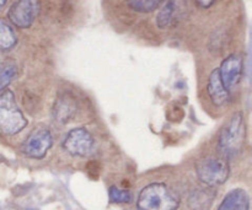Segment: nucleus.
Wrapping results in <instances>:
<instances>
[{"mask_svg": "<svg viewBox=\"0 0 252 210\" xmlns=\"http://www.w3.org/2000/svg\"><path fill=\"white\" fill-rule=\"evenodd\" d=\"M217 210H250V197L241 188L229 192Z\"/></svg>", "mask_w": 252, "mask_h": 210, "instance_id": "12", "label": "nucleus"}, {"mask_svg": "<svg viewBox=\"0 0 252 210\" xmlns=\"http://www.w3.org/2000/svg\"><path fill=\"white\" fill-rule=\"evenodd\" d=\"M196 172L202 183L207 187H216L229 179L230 166L225 157L206 156L197 162Z\"/></svg>", "mask_w": 252, "mask_h": 210, "instance_id": "4", "label": "nucleus"}, {"mask_svg": "<svg viewBox=\"0 0 252 210\" xmlns=\"http://www.w3.org/2000/svg\"><path fill=\"white\" fill-rule=\"evenodd\" d=\"M246 138L245 118L241 112L231 116L219 135L218 147L223 157H234L243 150Z\"/></svg>", "mask_w": 252, "mask_h": 210, "instance_id": "2", "label": "nucleus"}, {"mask_svg": "<svg viewBox=\"0 0 252 210\" xmlns=\"http://www.w3.org/2000/svg\"><path fill=\"white\" fill-rule=\"evenodd\" d=\"M27 120L17 106L14 93L5 90L0 93V132L15 135L24 130Z\"/></svg>", "mask_w": 252, "mask_h": 210, "instance_id": "3", "label": "nucleus"}, {"mask_svg": "<svg viewBox=\"0 0 252 210\" xmlns=\"http://www.w3.org/2000/svg\"><path fill=\"white\" fill-rule=\"evenodd\" d=\"M17 66L14 61L0 63V93L6 90L11 81L16 78Z\"/></svg>", "mask_w": 252, "mask_h": 210, "instance_id": "14", "label": "nucleus"}, {"mask_svg": "<svg viewBox=\"0 0 252 210\" xmlns=\"http://www.w3.org/2000/svg\"><path fill=\"white\" fill-rule=\"evenodd\" d=\"M214 1H216V0H197V2H198L202 7L212 6V5L214 4Z\"/></svg>", "mask_w": 252, "mask_h": 210, "instance_id": "18", "label": "nucleus"}, {"mask_svg": "<svg viewBox=\"0 0 252 210\" xmlns=\"http://www.w3.org/2000/svg\"><path fill=\"white\" fill-rule=\"evenodd\" d=\"M17 43L14 29L5 20L0 19V51H10Z\"/></svg>", "mask_w": 252, "mask_h": 210, "instance_id": "13", "label": "nucleus"}, {"mask_svg": "<svg viewBox=\"0 0 252 210\" xmlns=\"http://www.w3.org/2000/svg\"><path fill=\"white\" fill-rule=\"evenodd\" d=\"M108 196H110V202L111 203H117V204H127L132 202V194L128 191L125 189H120L117 187H111L110 192H108Z\"/></svg>", "mask_w": 252, "mask_h": 210, "instance_id": "17", "label": "nucleus"}, {"mask_svg": "<svg viewBox=\"0 0 252 210\" xmlns=\"http://www.w3.org/2000/svg\"><path fill=\"white\" fill-rule=\"evenodd\" d=\"M216 198V191L212 187L198 188L192 192L187 201L189 210H211Z\"/></svg>", "mask_w": 252, "mask_h": 210, "instance_id": "11", "label": "nucleus"}, {"mask_svg": "<svg viewBox=\"0 0 252 210\" xmlns=\"http://www.w3.org/2000/svg\"><path fill=\"white\" fill-rule=\"evenodd\" d=\"M207 91H208V95L211 97L212 102L217 107H223V106L228 105L230 102V91L226 90L224 84L221 83L218 69L212 71L211 75H209Z\"/></svg>", "mask_w": 252, "mask_h": 210, "instance_id": "9", "label": "nucleus"}, {"mask_svg": "<svg viewBox=\"0 0 252 210\" xmlns=\"http://www.w3.org/2000/svg\"><path fill=\"white\" fill-rule=\"evenodd\" d=\"M140 210H176L180 198L165 183H150L140 191L137 202Z\"/></svg>", "mask_w": 252, "mask_h": 210, "instance_id": "1", "label": "nucleus"}, {"mask_svg": "<svg viewBox=\"0 0 252 210\" xmlns=\"http://www.w3.org/2000/svg\"><path fill=\"white\" fill-rule=\"evenodd\" d=\"M63 147L73 156H90L95 150V140L85 128H75L66 134Z\"/></svg>", "mask_w": 252, "mask_h": 210, "instance_id": "7", "label": "nucleus"}, {"mask_svg": "<svg viewBox=\"0 0 252 210\" xmlns=\"http://www.w3.org/2000/svg\"><path fill=\"white\" fill-rule=\"evenodd\" d=\"M76 112V102L70 95L59 96L53 106V117L59 123H68Z\"/></svg>", "mask_w": 252, "mask_h": 210, "instance_id": "10", "label": "nucleus"}, {"mask_svg": "<svg viewBox=\"0 0 252 210\" xmlns=\"http://www.w3.org/2000/svg\"><path fill=\"white\" fill-rule=\"evenodd\" d=\"M53 145V137L46 127H39L32 130L21 145V150L27 157L43 159Z\"/></svg>", "mask_w": 252, "mask_h": 210, "instance_id": "6", "label": "nucleus"}, {"mask_svg": "<svg viewBox=\"0 0 252 210\" xmlns=\"http://www.w3.org/2000/svg\"><path fill=\"white\" fill-rule=\"evenodd\" d=\"M175 11H176V4L175 0H169L166 4L164 5L160 12L157 16V25L159 29H166L170 26L175 16Z\"/></svg>", "mask_w": 252, "mask_h": 210, "instance_id": "15", "label": "nucleus"}, {"mask_svg": "<svg viewBox=\"0 0 252 210\" xmlns=\"http://www.w3.org/2000/svg\"><path fill=\"white\" fill-rule=\"evenodd\" d=\"M6 1H7V0H0V7L4 6V5L6 4Z\"/></svg>", "mask_w": 252, "mask_h": 210, "instance_id": "19", "label": "nucleus"}, {"mask_svg": "<svg viewBox=\"0 0 252 210\" xmlns=\"http://www.w3.org/2000/svg\"><path fill=\"white\" fill-rule=\"evenodd\" d=\"M41 11L39 0H15L9 9L7 17L14 26L19 29H29Z\"/></svg>", "mask_w": 252, "mask_h": 210, "instance_id": "5", "label": "nucleus"}, {"mask_svg": "<svg viewBox=\"0 0 252 210\" xmlns=\"http://www.w3.org/2000/svg\"><path fill=\"white\" fill-rule=\"evenodd\" d=\"M218 71L221 83L224 84L226 90L230 91L240 83L241 78H243L244 59L238 54H231L228 58L224 59Z\"/></svg>", "mask_w": 252, "mask_h": 210, "instance_id": "8", "label": "nucleus"}, {"mask_svg": "<svg viewBox=\"0 0 252 210\" xmlns=\"http://www.w3.org/2000/svg\"><path fill=\"white\" fill-rule=\"evenodd\" d=\"M164 0H128V5L137 12H152L160 6Z\"/></svg>", "mask_w": 252, "mask_h": 210, "instance_id": "16", "label": "nucleus"}]
</instances>
